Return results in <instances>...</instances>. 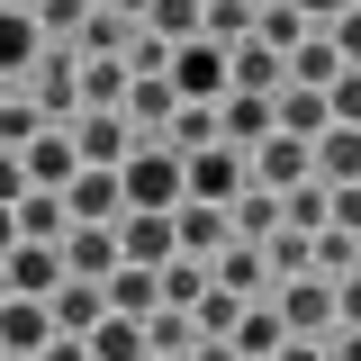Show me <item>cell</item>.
Instances as JSON below:
<instances>
[{
	"mask_svg": "<svg viewBox=\"0 0 361 361\" xmlns=\"http://www.w3.org/2000/svg\"><path fill=\"white\" fill-rule=\"evenodd\" d=\"M118 190H127V208H180V199H190L172 145H135L127 163H118Z\"/></svg>",
	"mask_w": 361,
	"mask_h": 361,
	"instance_id": "1",
	"label": "cell"
},
{
	"mask_svg": "<svg viewBox=\"0 0 361 361\" xmlns=\"http://www.w3.org/2000/svg\"><path fill=\"white\" fill-rule=\"evenodd\" d=\"M27 73H37V109H45V127H73V118H82V54L45 37Z\"/></svg>",
	"mask_w": 361,
	"mask_h": 361,
	"instance_id": "2",
	"label": "cell"
},
{
	"mask_svg": "<svg viewBox=\"0 0 361 361\" xmlns=\"http://www.w3.org/2000/svg\"><path fill=\"white\" fill-rule=\"evenodd\" d=\"M163 82H172L180 99H226V90H235V82H226V45L217 37H180L172 63H163Z\"/></svg>",
	"mask_w": 361,
	"mask_h": 361,
	"instance_id": "3",
	"label": "cell"
},
{
	"mask_svg": "<svg viewBox=\"0 0 361 361\" xmlns=\"http://www.w3.org/2000/svg\"><path fill=\"white\" fill-rule=\"evenodd\" d=\"M244 180H253V172H244V145H226V135L199 145V154H180V190H190V199H217V208H226Z\"/></svg>",
	"mask_w": 361,
	"mask_h": 361,
	"instance_id": "4",
	"label": "cell"
},
{
	"mask_svg": "<svg viewBox=\"0 0 361 361\" xmlns=\"http://www.w3.org/2000/svg\"><path fill=\"white\" fill-rule=\"evenodd\" d=\"M118 208H127L118 163H82V172L63 180V217H73V226H118Z\"/></svg>",
	"mask_w": 361,
	"mask_h": 361,
	"instance_id": "5",
	"label": "cell"
},
{
	"mask_svg": "<svg viewBox=\"0 0 361 361\" xmlns=\"http://www.w3.org/2000/svg\"><path fill=\"white\" fill-rule=\"evenodd\" d=\"M271 307H280V325H289V334H316V343H325V334H334V280H325V271H298Z\"/></svg>",
	"mask_w": 361,
	"mask_h": 361,
	"instance_id": "6",
	"label": "cell"
},
{
	"mask_svg": "<svg viewBox=\"0 0 361 361\" xmlns=\"http://www.w3.org/2000/svg\"><path fill=\"white\" fill-rule=\"evenodd\" d=\"M172 208H118V262H172Z\"/></svg>",
	"mask_w": 361,
	"mask_h": 361,
	"instance_id": "7",
	"label": "cell"
},
{
	"mask_svg": "<svg viewBox=\"0 0 361 361\" xmlns=\"http://www.w3.org/2000/svg\"><path fill=\"white\" fill-rule=\"evenodd\" d=\"M18 163H27V190H63V180L82 172V154H73V127H37L18 145Z\"/></svg>",
	"mask_w": 361,
	"mask_h": 361,
	"instance_id": "8",
	"label": "cell"
},
{
	"mask_svg": "<svg viewBox=\"0 0 361 361\" xmlns=\"http://www.w3.org/2000/svg\"><path fill=\"white\" fill-rule=\"evenodd\" d=\"M244 172L262 180V190H289V180H307V135H280V127H271L262 145H244Z\"/></svg>",
	"mask_w": 361,
	"mask_h": 361,
	"instance_id": "9",
	"label": "cell"
},
{
	"mask_svg": "<svg viewBox=\"0 0 361 361\" xmlns=\"http://www.w3.org/2000/svg\"><path fill=\"white\" fill-rule=\"evenodd\" d=\"M280 343H289V325H280V307H271V298H244V316L226 325V353H235V361H271Z\"/></svg>",
	"mask_w": 361,
	"mask_h": 361,
	"instance_id": "10",
	"label": "cell"
},
{
	"mask_svg": "<svg viewBox=\"0 0 361 361\" xmlns=\"http://www.w3.org/2000/svg\"><path fill=\"white\" fill-rule=\"evenodd\" d=\"M54 253H63L73 280H109V271H118V226H63Z\"/></svg>",
	"mask_w": 361,
	"mask_h": 361,
	"instance_id": "11",
	"label": "cell"
},
{
	"mask_svg": "<svg viewBox=\"0 0 361 361\" xmlns=\"http://www.w3.org/2000/svg\"><path fill=\"white\" fill-rule=\"evenodd\" d=\"M226 82L271 99V90L289 82V54H280V45H262V37H244V45H226Z\"/></svg>",
	"mask_w": 361,
	"mask_h": 361,
	"instance_id": "12",
	"label": "cell"
},
{
	"mask_svg": "<svg viewBox=\"0 0 361 361\" xmlns=\"http://www.w3.org/2000/svg\"><path fill=\"white\" fill-rule=\"evenodd\" d=\"M73 154H82V163H127L135 135H127L118 109H82V118H73Z\"/></svg>",
	"mask_w": 361,
	"mask_h": 361,
	"instance_id": "13",
	"label": "cell"
},
{
	"mask_svg": "<svg viewBox=\"0 0 361 361\" xmlns=\"http://www.w3.org/2000/svg\"><path fill=\"white\" fill-rule=\"evenodd\" d=\"M271 127H280V135H325L334 109H325L316 82H280V90H271Z\"/></svg>",
	"mask_w": 361,
	"mask_h": 361,
	"instance_id": "14",
	"label": "cell"
},
{
	"mask_svg": "<svg viewBox=\"0 0 361 361\" xmlns=\"http://www.w3.org/2000/svg\"><path fill=\"white\" fill-rule=\"evenodd\" d=\"M99 307H109V298H99V280H73V271L45 289V316H54V334H90V325H99Z\"/></svg>",
	"mask_w": 361,
	"mask_h": 361,
	"instance_id": "15",
	"label": "cell"
},
{
	"mask_svg": "<svg viewBox=\"0 0 361 361\" xmlns=\"http://www.w3.org/2000/svg\"><path fill=\"white\" fill-rule=\"evenodd\" d=\"M45 334H54L45 298H18V289H9V298H0V353H27V361H37V353H45Z\"/></svg>",
	"mask_w": 361,
	"mask_h": 361,
	"instance_id": "16",
	"label": "cell"
},
{
	"mask_svg": "<svg viewBox=\"0 0 361 361\" xmlns=\"http://www.w3.org/2000/svg\"><path fill=\"white\" fill-rule=\"evenodd\" d=\"M208 280H217V289H235V298H262L271 262H262V244H235V235H226L217 253H208Z\"/></svg>",
	"mask_w": 361,
	"mask_h": 361,
	"instance_id": "17",
	"label": "cell"
},
{
	"mask_svg": "<svg viewBox=\"0 0 361 361\" xmlns=\"http://www.w3.org/2000/svg\"><path fill=\"white\" fill-rule=\"evenodd\" d=\"M307 172H316V180H361V127L334 118L325 135H307Z\"/></svg>",
	"mask_w": 361,
	"mask_h": 361,
	"instance_id": "18",
	"label": "cell"
},
{
	"mask_svg": "<svg viewBox=\"0 0 361 361\" xmlns=\"http://www.w3.org/2000/svg\"><path fill=\"white\" fill-rule=\"evenodd\" d=\"M226 226H235V244H262V235H280V190L244 180V190L226 199Z\"/></svg>",
	"mask_w": 361,
	"mask_h": 361,
	"instance_id": "19",
	"label": "cell"
},
{
	"mask_svg": "<svg viewBox=\"0 0 361 361\" xmlns=\"http://www.w3.org/2000/svg\"><path fill=\"white\" fill-rule=\"evenodd\" d=\"M9 217H18V244H63V190H18L9 199Z\"/></svg>",
	"mask_w": 361,
	"mask_h": 361,
	"instance_id": "20",
	"label": "cell"
},
{
	"mask_svg": "<svg viewBox=\"0 0 361 361\" xmlns=\"http://www.w3.org/2000/svg\"><path fill=\"white\" fill-rule=\"evenodd\" d=\"M90 343V361H145L154 343H145V316H118V307H99V325L82 334Z\"/></svg>",
	"mask_w": 361,
	"mask_h": 361,
	"instance_id": "21",
	"label": "cell"
},
{
	"mask_svg": "<svg viewBox=\"0 0 361 361\" xmlns=\"http://www.w3.org/2000/svg\"><path fill=\"white\" fill-rule=\"evenodd\" d=\"M0 262H9V289H18V298H45V289L63 280V253H54V244H9Z\"/></svg>",
	"mask_w": 361,
	"mask_h": 361,
	"instance_id": "22",
	"label": "cell"
},
{
	"mask_svg": "<svg viewBox=\"0 0 361 361\" xmlns=\"http://www.w3.org/2000/svg\"><path fill=\"white\" fill-rule=\"evenodd\" d=\"M172 235H180V253H217L235 226H226L217 199H180V208H172Z\"/></svg>",
	"mask_w": 361,
	"mask_h": 361,
	"instance_id": "23",
	"label": "cell"
},
{
	"mask_svg": "<svg viewBox=\"0 0 361 361\" xmlns=\"http://www.w3.org/2000/svg\"><path fill=\"white\" fill-rule=\"evenodd\" d=\"M172 109H180V90L163 82V73H127V99H118V118H127V127H163Z\"/></svg>",
	"mask_w": 361,
	"mask_h": 361,
	"instance_id": "24",
	"label": "cell"
},
{
	"mask_svg": "<svg viewBox=\"0 0 361 361\" xmlns=\"http://www.w3.org/2000/svg\"><path fill=\"white\" fill-rule=\"evenodd\" d=\"M217 135H226V145H262V135H271V99H262V90H226V99H217Z\"/></svg>",
	"mask_w": 361,
	"mask_h": 361,
	"instance_id": "25",
	"label": "cell"
},
{
	"mask_svg": "<svg viewBox=\"0 0 361 361\" xmlns=\"http://www.w3.org/2000/svg\"><path fill=\"white\" fill-rule=\"evenodd\" d=\"M99 298L118 316H145V307H163V289H154V262H118L109 280H99Z\"/></svg>",
	"mask_w": 361,
	"mask_h": 361,
	"instance_id": "26",
	"label": "cell"
},
{
	"mask_svg": "<svg viewBox=\"0 0 361 361\" xmlns=\"http://www.w3.org/2000/svg\"><path fill=\"white\" fill-rule=\"evenodd\" d=\"M37 45H45V27L27 18V9H0V82H9V73H27V63H37Z\"/></svg>",
	"mask_w": 361,
	"mask_h": 361,
	"instance_id": "27",
	"label": "cell"
},
{
	"mask_svg": "<svg viewBox=\"0 0 361 361\" xmlns=\"http://www.w3.org/2000/svg\"><path fill=\"white\" fill-rule=\"evenodd\" d=\"M334 73H343V54H334V37H325V27H307V37L289 45V82H334Z\"/></svg>",
	"mask_w": 361,
	"mask_h": 361,
	"instance_id": "28",
	"label": "cell"
},
{
	"mask_svg": "<svg viewBox=\"0 0 361 361\" xmlns=\"http://www.w3.org/2000/svg\"><path fill=\"white\" fill-rule=\"evenodd\" d=\"M253 37L289 54V45L307 37V9H298V0H253Z\"/></svg>",
	"mask_w": 361,
	"mask_h": 361,
	"instance_id": "29",
	"label": "cell"
},
{
	"mask_svg": "<svg viewBox=\"0 0 361 361\" xmlns=\"http://www.w3.org/2000/svg\"><path fill=\"white\" fill-rule=\"evenodd\" d=\"M127 99V63L118 54H82V109H118Z\"/></svg>",
	"mask_w": 361,
	"mask_h": 361,
	"instance_id": "30",
	"label": "cell"
},
{
	"mask_svg": "<svg viewBox=\"0 0 361 361\" xmlns=\"http://www.w3.org/2000/svg\"><path fill=\"white\" fill-rule=\"evenodd\" d=\"M199 37L244 45V37H253V0H199Z\"/></svg>",
	"mask_w": 361,
	"mask_h": 361,
	"instance_id": "31",
	"label": "cell"
},
{
	"mask_svg": "<svg viewBox=\"0 0 361 361\" xmlns=\"http://www.w3.org/2000/svg\"><path fill=\"white\" fill-rule=\"evenodd\" d=\"M145 27L163 45H180V37H199V0H145Z\"/></svg>",
	"mask_w": 361,
	"mask_h": 361,
	"instance_id": "32",
	"label": "cell"
},
{
	"mask_svg": "<svg viewBox=\"0 0 361 361\" xmlns=\"http://www.w3.org/2000/svg\"><path fill=\"white\" fill-rule=\"evenodd\" d=\"M262 262H271V280H298V271H316V262H307V235H298V226L262 235Z\"/></svg>",
	"mask_w": 361,
	"mask_h": 361,
	"instance_id": "33",
	"label": "cell"
},
{
	"mask_svg": "<svg viewBox=\"0 0 361 361\" xmlns=\"http://www.w3.org/2000/svg\"><path fill=\"white\" fill-rule=\"evenodd\" d=\"M82 9H90V0H37L27 18H37V27H45L54 45H73V27H82Z\"/></svg>",
	"mask_w": 361,
	"mask_h": 361,
	"instance_id": "34",
	"label": "cell"
},
{
	"mask_svg": "<svg viewBox=\"0 0 361 361\" xmlns=\"http://www.w3.org/2000/svg\"><path fill=\"white\" fill-rule=\"evenodd\" d=\"M325 109H334L343 127H361V63H343V73L325 82Z\"/></svg>",
	"mask_w": 361,
	"mask_h": 361,
	"instance_id": "35",
	"label": "cell"
},
{
	"mask_svg": "<svg viewBox=\"0 0 361 361\" xmlns=\"http://www.w3.org/2000/svg\"><path fill=\"white\" fill-rule=\"evenodd\" d=\"M37 127H45V109H37V99H0V145H27Z\"/></svg>",
	"mask_w": 361,
	"mask_h": 361,
	"instance_id": "36",
	"label": "cell"
},
{
	"mask_svg": "<svg viewBox=\"0 0 361 361\" xmlns=\"http://www.w3.org/2000/svg\"><path fill=\"white\" fill-rule=\"evenodd\" d=\"M325 37H334V54H343V63H361V0H353V9H334V18H325Z\"/></svg>",
	"mask_w": 361,
	"mask_h": 361,
	"instance_id": "37",
	"label": "cell"
},
{
	"mask_svg": "<svg viewBox=\"0 0 361 361\" xmlns=\"http://www.w3.org/2000/svg\"><path fill=\"white\" fill-rule=\"evenodd\" d=\"M334 325H361V262L334 280Z\"/></svg>",
	"mask_w": 361,
	"mask_h": 361,
	"instance_id": "38",
	"label": "cell"
},
{
	"mask_svg": "<svg viewBox=\"0 0 361 361\" xmlns=\"http://www.w3.org/2000/svg\"><path fill=\"white\" fill-rule=\"evenodd\" d=\"M18 190H27V163H18V145H0V208H9Z\"/></svg>",
	"mask_w": 361,
	"mask_h": 361,
	"instance_id": "39",
	"label": "cell"
},
{
	"mask_svg": "<svg viewBox=\"0 0 361 361\" xmlns=\"http://www.w3.org/2000/svg\"><path fill=\"white\" fill-rule=\"evenodd\" d=\"M325 361H361V325H334L325 334Z\"/></svg>",
	"mask_w": 361,
	"mask_h": 361,
	"instance_id": "40",
	"label": "cell"
},
{
	"mask_svg": "<svg viewBox=\"0 0 361 361\" xmlns=\"http://www.w3.org/2000/svg\"><path fill=\"white\" fill-rule=\"evenodd\" d=\"M37 361H90V343H82V334H45V353Z\"/></svg>",
	"mask_w": 361,
	"mask_h": 361,
	"instance_id": "41",
	"label": "cell"
},
{
	"mask_svg": "<svg viewBox=\"0 0 361 361\" xmlns=\"http://www.w3.org/2000/svg\"><path fill=\"white\" fill-rule=\"evenodd\" d=\"M271 361H325V343H316V334H289V343H280Z\"/></svg>",
	"mask_w": 361,
	"mask_h": 361,
	"instance_id": "42",
	"label": "cell"
},
{
	"mask_svg": "<svg viewBox=\"0 0 361 361\" xmlns=\"http://www.w3.org/2000/svg\"><path fill=\"white\" fill-rule=\"evenodd\" d=\"M298 9H307V27H325V18H334V9H353V0H298Z\"/></svg>",
	"mask_w": 361,
	"mask_h": 361,
	"instance_id": "43",
	"label": "cell"
},
{
	"mask_svg": "<svg viewBox=\"0 0 361 361\" xmlns=\"http://www.w3.org/2000/svg\"><path fill=\"white\" fill-rule=\"evenodd\" d=\"M9 244H18V217H9V208H0V253H9Z\"/></svg>",
	"mask_w": 361,
	"mask_h": 361,
	"instance_id": "44",
	"label": "cell"
},
{
	"mask_svg": "<svg viewBox=\"0 0 361 361\" xmlns=\"http://www.w3.org/2000/svg\"><path fill=\"white\" fill-rule=\"evenodd\" d=\"M0 298H9V262H0Z\"/></svg>",
	"mask_w": 361,
	"mask_h": 361,
	"instance_id": "45",
	"label": "cell"
},
{
	"mask_svg": "<svg viewBox=\"0 0 361 361\" xmlns=\"http://www.w3.org/2000/svg\"><path fill=\"white\" fill-rule=\"evenodd\" d=\"M145 361H172V353H145Z\"/></svg>",
	"mask_w": 361,
	"mask_h": 361,
	"instance_id": "46",
	"label": "cell"
}]
</instances>
